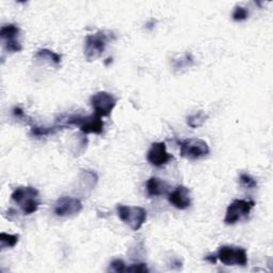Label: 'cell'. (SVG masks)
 <instances>
[{
  "label": "cell",
  "instance_id": "cell-20",
  "mask_svg": "<svg viewBox=\"0 0 273 273\" xmlns=\"http://www.w3.org/2000/svg\"><path fill=\"white\" fill-rule=\"evenodd\" d=\"M239 181H240L241 185L249 189H254L257 187V181L251 176L247 173H242L239 176Z\"/></svg>",
  "mask_w": 273,
  "mask_h": 273
},
{
  "label": "cell",
  "instance_id": "cell-3",
  "mask_svg": "<svg viewBox=\"0 0 273 273\" xmlns=\"http://www.w3.org/2000/svg\"><path fill=\"white\" fill-rule=\"evenodd\" d=\"M58 124L67 126H78L84 133H95L100 134L104 130V122L101 118L93 115V116H67L64 119H61Z\"/></svg>",
  "mask_w": 273,
  "mask_h": 273
},
{
  "label": "cell",
  "instance_id": "cell-10",
  "mask_svg": "<svg viewBox=\"0 0 273 273\" xmlns=\"http://www.w3.org/2000/svg\"><path fill=\"white\" fill-rule=\"evenodd\" d=\"M147 161H149L152 166L161 168L169 163V161L172 159L168 151L165 142H155L152 144L151 149L147 152Z\"/></svg>",
  "mask_w": 273,
  "mask_h": 273
},
{
  "label": "cell",
  "instance_id": "cell-5",
  "mask_svg": "<svg viewBox=\"0 0 273 273\" xmlns=\"http://www.w3.org/2000/svg\"><path fill=\"white\" fill-rule=\"evenodd\" d=\"M215 257L225 266H245L248 253L245 249L236 245H222L215 253Z\"/></svg>",
  "mask_w": 273,
  "mask_h": 273
},
{
  "label": "cell",
  "instance_id": "cell-18",
  "mask_svg": "<svg viewBox=\"0 0 273 273\" xmlns=\"http://www.w3.org/2000/svg\"><path fill=\"white\" fill-rule=\"evenodd\" d=\"M207 119H208V116L206 115V113L203 111H199L198 113H196V115L190 116L187 119V124L191 128H198L202 126V125L206 122Z\"/></svg>",
  "mask_w": 273,
  "mask_h": 273
},
{
  "label": "cell",
  "instance_id": "cell-17",
  "mask_svg": "<svg viewBox=\"0 0 273 273\" xmlns=\"http://www.w3.org/2000/svg\"><path fill=\"white\" fill-rule=\"evenodd\" d=\"M18 240H19L18 235L2 233L0 234V248H2V250L12 249L18 243Z\"/></svg>",
  "mask_w": 273,
  "mask_h": 273
},
{
  "label": "cell",
  "instance_id": "cell-23",
  "mask_svg": "<svg viewBox=\"0 0 273 273\" xmlns=\"http://www.w3.org/2000/svg\"><path fill=\"white\" fill-rule=\"evenodd\" d=\"M126 272H132V273H147L150 272L149 267L144 263H138L132 264L128 267H126Z\"/></svg>",
  "mask_w": 273,
  "mask_h": 273
},
{
  "label": "cell",
  "instance_id": "cell-1",
  "mask_svg": "<svg viewBox=\"0 0 273 273\" xmlns=\"http://www.w3.org/2000/svg\"><path fill=\"white\" fill-rule=\"evenodd\" d=\"M116 39V34L108 30H99L87 36L84 46V53L87 61L92 62L99 59L105 52L107 45Z\"/></svg>",
  "mask_w": 273,
  "mask_h": 273
},
{
  "label": "cell",
  "instance_id": "cell-24",
  "mask_svg": "<svg viewBox=\"0 0 273 273\" xmlns=\"http://www.w3.org/2000/svg\"><path fill=\"white\" fill-rule=\"evenodd\" d=\"M12 113H13V116L17 119H22V118H25V112L22 109H20L19 107H14L13 110H12Z\"/></svg>",
  "mask_w": 273,
  "mask_h": 273
},
{
  "label": "cell",
  "instance_id": "cell-22",
  "mask_svg": "<svg viewBox=\"0 0 273 273\" xmlns=\"http://www.w3.org/2000/svg\"><path fill=\"white\" fill-rule=\"evenodd\" d=\"M108 271H113L118 273L126 272V265H125L124 260L122 259H115L113 261H111Z\"/></svg>",
  "mask_w": 273,
  "mask_h": 273
},
{
  "label": "cell",
  "instance_id": "cell-7",
  "mask_svg": "<svg viewBox=\"0 0 273 273\" xmlns=\"http://www.w3.org/2000/svg\"><path fill=\"white\" fill-rule=\"evenodd\" d=\"M180 156L189 160H197L209 154V146L201 139H186L179 141Z\"/></svg>",
  "mask_w": 273,
  "mask_h": 273
},
{
  "label": "cell",
  "instance_id": "cell-12",
  "mask_svg": "<svg viewBox=\"0 0 273 273\" xmlns=\"http://www.w3.org/2000/svg\"><path fill=\"white\" fill-rule=\"evenodd\" d=\"M169 186L165 180L158 177H151L146 181V191L150 197L163 196L168 192Z\"/></svg>",
  "mask_w": 273,
  "mask_h": 273
},
{
  "label": "cell",
  "instance_id": "cell-16",
  "mask_svg": "<svg viewBox=\"0 0 273 273\" xmlns=\"http://www.w3.org/2000/svg\"><path fill=\"white\" fill-rule=\"evenodd\" d=\"M36 58L41 59V60H47V61H49L50 63H52L54 65H59L61 63L62 56L52 51V50H50V49L43 48V49H40V50L37 51Z\"/></svg>",
  "mask_w": 273,
  "mask_h": 273
},
{
  "label": "cell",
  "instance_id": "cell-9",
  "mask_svg": "<svg viewBox=\"0 0 273 273\" xmlns=\"http://www.w3.org/2000/svg\"><path fill=\"white\" fill-rule=\"evenodd\" d=\"M84 208L80 200L72 197H61L56 201L53 212L57 217L72 218L77 215Z\"/></svg>",
  "mask_w": 273,
  "mask_h": 273
},
{
  "label": "cell",
  "instance_id": "cell-2",
  "mask_svg": "<svg viewBox=\"0 0 273 273\" xmlns=\"http://www.w3.org/2000/svg\"><path fill=\"white\" fill-rule=\"evenodd\" d=\"M11 199L18 205L24 214L34 213L41 204L39 191L30 186L16 188L11 195Z\"/></svg>",
  "mask_w": 273,
  "mask_h": 273
},
{
  "label": "cell",
  "instance_id": "cell-13",
  "mask_svg": "<svg viewBox=\"0 0 273 273\" xmlns=\"http://www.w3.org/2000/svg\"><path fill=\"white\" fill-rule=\"evenodd\" d=\"M79 177H80V187L90 191L96 186L98 180L97 174L90 170H83Z\"/></svg>",
  "mask_w": 273,
  "mask_h": 273
},
{
  "label": "cell",
  "instance_id": "cell-6",
  "mask_svg": "<svg viewBox=\"0 0 273 273\" xmlns=\"http://www.w3.org/2000/svg\"><path fill=\"white\" fill-rule=\"evenodd\" d=\"M255 206V202L251 200H235L226 209L224 222L227 225H233L247 218Z\"/></svg>",
  "mask_w": 273,
  "mask_h": 273
},
{
  "label": "cell",
  "instance_id": "cell-11",
  "mask_svg": "<svg viewBox=\"0 0 273 273\" xmlns=\"http://www.w3.org/2000/svg\"><path fill=\"white\" fill-rule=\"evenodd\" d=\"M169 202L179 210H185L191 205L190 190L185 186H178L168 196Z\"/></svg>",
  "mask_w": 273,
  "mask_h": 273
},
{
  "label": "cell",
  "instance_id": "cell-19",
  "mask_svg": "<svg viewBox=\"0 0 273 273\" xmlns=\"http://www.w3.org/2000/svg\"><path fill=\"white\" fill-rule=\"evenodd\" d=\"M233 19L235 21H242L245 20L249 17V10L244 7L241 6H237L234 10L233 15H232Z\"/></svg>",
  "mask_w": 273,
  "mask_h": 273
},
{
  "label": "cell",
  "instance_id": "cell-4",
  "mask_svg": "<svg viewBox=\"0 0 273 273\" xmlns=\"http://www.w3.org/2000/svg\"><path fill=\"white\" fill-rule=\"evenodd\" d=\"M117 213L119 218L134 232L141 229L147 218L146 210L139 206H126L119 204L117 206Z\"/></svg>",
  "mask_w": 273,
  "mask_h": 273
},
{
  "label": "cell",
  "instance_id": "cell-15",
  "mask_svg": "<svg viewBox=\"0 0 273 273\" xmlns=\"http://www.w3.org/2000/svg\"><path fill=\"white\" fill-rule=\"evenodd\" d=\"M63 128H66V127L64 126V125H61V124H57V125H54V126H50V127L32 126L31 133L34 137H46L49 134H54Z\"/></svg>",
  "mask_w": 273,
  "mask_h": 273
},
{
  "label": "cell",
  "instance_id": "cell-8",
  "mask_svg": "<svg viewBox=\"0 0 273 273\" xmlns=\"http://www.w3.org/2000/svg\"><path fill=\"white\" fill-rule=\"evenodd\" d=\"M90 102L93 110L95 111V115L102 118L109 117L111 115L112 110L117 106L118 99L113 94L106 92V91H100V92L92 95Z\"/></svg>",
  "mask_w": 273,
  "mask_h": 273
},
{
  "label": "cell",
  "instance_id": "cell-14",
  "mask_svg": "<svg viewBox=\"0 0 273 273\" xmlns=\"http://www.w3.org/2000/svg\"><path fill=\"white\" fill-rule=\"evenodd\" d=\"M19 28L14 24H8L2 27L0 29V37L4 40V42H10L18 40L19 36Z\"/></svg>",
  "mask_w": 273,
  "mask_h": 273
},
{
  "label": "cell",
  "instance_id": "cell-21",
  "mask_svg": "<svg viewBox=\"0 0 273 273\" xmlns=\"http://www.w3.org/2000/svg\"><path fill=\"white\" fill-rule=\"evenodd\" d=\"M5 50L8 52H19L22 50V46L18 40L4 43Z\"/></svg>",
  "mask_w": 273,
  "mask_h": 273
}]
</instances>
